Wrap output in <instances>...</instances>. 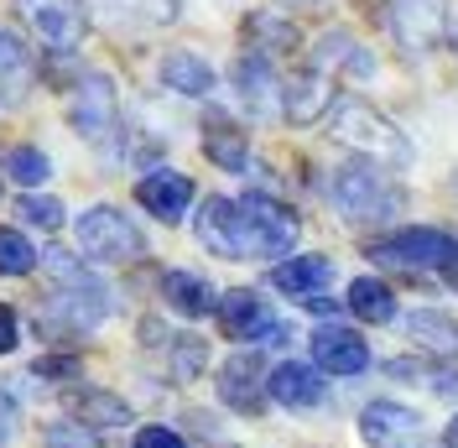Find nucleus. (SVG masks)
<instances>
[{"label": "nucleus", "instance_id": "obj_37", "mask_svg": "<svg viewBox=\"0 0 458 448\" xmlns=\"http://www.w3.org/2000/svg\"><path fill=\"white\" fill-rule=\"evenodd\" d=\"M448 448H458V418H454V427H448Z\"/></svg>", "mask_w": 458, "mask_h": 448}, {"label": "nucleus", "instance_id": "obj_19", "mask_svg": "<svg viewBox=\"0 0 458 448\" xmlns=\"http://www.w3.org/2000/svg\"><path fill=\"white\" fill-rule=\"evenodd\" d=\"M162 84H167L172 94H182V99H208L219 79H214V68H208L199 53H182V47H177V53L162 57Z\"/></svg>", "mask_w": 458, "mask_h": 448}, {"label": "nucleus", "instance_id": "obj_4", "mask_svg": "<svg viewBox=\"0 0 458 448\" xmlns=\"http://www.w3.org/2000/svg\"><path fill=\"white\" fill-rule=\"evenodd\" d=\"M73 235H79L84 255L105 261V266H125V261H141L146 255V235L125 220L114 203H94V209H84L79 224H73Z\"/></svg>", "mask_w": 458, "mask_h": 448}, {"label": "nucleus", "instance_id": "obj_3", "mask_svg": "<svg viewBox=\"0 0 458 448\" xmlns=\"http://www.w3.org/2000/svg\"><path fill=\"white\" fill-rule=\"evenodd\" d=\"M234 229H240V261L256 255H286L297 246V214L266 194L234 198Z\"/></svg>", "mask_w": 458, "mask_h": 448}, {"label": "nucleus", "instance_id": "obj_38", "mask_svg": "<svg viewBox=\"0 0 458 448\" xmlns=\"http://www.w3.org/2000/svg\"><path fill=\"white\" fill-rule=\"evenodd\" d=\"M448 281H454V287H458V261H454V266H448Z\"/></svg>", "mask_w": 458, "mask_h": 448}, {"label": "nucleus", "instance_id": "obj_13", "mask_svg": "<svg viewBox=\"0 0 458 448\" xmlns=\"http://www.w3.org/2000/svg\"><path fill=\"white\" fill-rule=\"evenodd\" d=\"M234 89H240V105L256 115H271L282 105V89H276V68L266 53H245L234 63Z\"/></svg>", "mask_w": 458, "mask_h": 448}, {"label": "nucleus", "instance_id": "obj_1", "mask_svg": "<svg viewBox=\"0 0 458 448\" xmlns=\"http://www.w3.org/2000/svg\"><path fill=\"white\" fill-rule=\"evenodd\" d=\"M328 136L354 146V151H365V162H391V168L411 162V141L396 131V120H386L375 105L354 99V94L328 110Z\"/></svg>", "mask_w": 458, "mask_h": 448}, {"label": "nucleus", "instance_id": "obj_31", "mask_svg": "<svg viewBox=\"0 0 458 448\" xmlns=\"http://www.w3.org/2000/svg\"><path fill=\"white\" fill-rule=\"evenodd\" d=\"M79 412H84V418H99V427H120V422L131 418V412H125V401H114V396H84V401H79Z\"/></svg>", "mask_w": 458, "mask_h": 448}, {"label": "nucleus", "instance_id": "obj_40", "mask_svg": "<svg viewBox=\"0 0 458 448\" xmlns=\"http://www.w3.org/2000/svg\"><path fill=\"white\" fill-rule=\"evenodd\" d=\"M454 47H458V31H454Z\"/></svg>", "mask_w": 458, "mask_h": 448}, {"label": "nucleus", "instance_id": "obj_22", "mask_svg": "<svg viewBox=\"0 0 458 448\" xmlns=\"http://www.w3.org/2000/svg\"><path fill=\"white\" fill-rule=\"evenodd\" d=\"M162 297H167L172 313H182V318H203V313L219 308L214 287H208L199 271H167V277H162Z\"/></svg>", "mask_w": 458, "mask_h": 448}, {"label": "nucleus", "instance_id": "obj_17", "mask_svg": "<svg viewBox=\"0 0 458 448\" xmlns=\"http://www.w3.org/2000/svg\"><path fill=\"white\" fill-rule=\"evenodd\" d=\"M219 396H225V407H234V412H260L266 386H260V360L256 355H234V360H225V370H219Z\"/></svg>", "mask_w": 458, "mask_h": 448}, {"label": "nucleus", "instance_id": "obj_8", "mask_svg": "<svg viewBox=\"0 0 458 448\" xmlns=\"http://www.w3.org/2000/svg\"><path fill=\"white\" fill-rule=\"evenodd\" d=\"M386 22H391V37H396L401 53L417 57L437 47V37L448 27V0H391Z\"/></svg>", "mask_w": 458, "mask_h": 448}, {"label": "nucleus", "instance_id": "obj_18", "mask_svg": "<svg viewBox=\"0 0 458 448\" xmlns=\"http://www.w3.org/2000/svg\"><path fill=\"white\" fill-rule=\"evenodd\" d=\"M199 246L225 261H240V229H234V198H203L199 209Z\"/></svg>", "mask_w": 458, "mask_h": 448}, {"label": "nucleus", "instance_id": "obj_29", "mask_svg": "<svg viewBox=\"0 0 458 448\" xmlns=\"http://www.w3.org/2000/svg\"><path fill=\"white\" fill-rule=\"evenodd\" d=\"M16 220L31 224V229H57V224H63V203L47 198V194H27L16 203Z\"/></svg>", "mask_w": 458, "mask_h": 448}, {"label": "nucleus", "instance_id": "obj_6", "mask_svg": "<svg viewBox=\"0 0 458 448\" xmlns=\"http://www.w3.org/2000/svg\"><path fill=\"white\" fill-rule=\"evenodd\" d=\"M16 16H21L47 47H57V53H73V47L84 42V27H89L84 0H16Z\"/></svg>", "mask_w": 458, "mask_h": 448}, {"label": "nucleus", "instance_id": "obj_15", "mask_svg": "<svg viewBox=\"0 0 458 448\" xmlns=\"http://www.w3.org/2000/svg\"><path fill=\"white\" fill-rule=\"evenodd\" d=\"M328 277H334V261L328 255H292L282 266H271V287L286 292V297H297V303L318 297L328 287Z\"/></svg>", "mask_w": 458, "mask_h": 448}, {"label": "nucleus", "instance_id": "obj_30", "mask_svg": "<svg viewBox=\"0 0 458 448\" xmlns=\"http://www.w3.org/2000/svg\"><path fill=\"white\" fill-rule=\"evenodd\" d=\"M172 370H177V381H193L203 370V360H208V349H203V339H193V334H177L172 339Z\"/></svg>", "mask_w": 458, "mask_h": 448}, {"label": "nucleus", "instance_id": "obj_20", "mask_svg": "<svg viewBox=\"0 0 458 448\" xmlns=\"http://www.w3.org/2000/svg\"><path fill=\"white\" fill-rule=\"evenodd\" d=\"M313 68L318 73H334V68H344V73H354V79H365V73H375V57L349 37V31H323L313 47Z\"/></svg>", "mask_w": 458, "mask_h": 448}, {"label": "nucleus", "instance_id": "obj_35", "mask_svg": "<svg viewBox=\"0 0 458 448\" xmlns=\"http://www.w3.org/2000/svg\"><path fill=\"white\" fill-rule=\"evenodd\" d=\"M16 339H21V323H16V313L0 303V355H11V349H16Z\"/></svg>", "mask_w": 458, "mask_h": 448}, {"label": "nucleus", "instance_id": "obj_27", "mask_svg": "<svg viewBox=\"0 0 458 448\" xmlns=\"http://www.w3.org/2000/svg\"><path fill=\"white\" fill-rule=\"evenodd\" d=\"M37 271V251L21 229H5L0 224V277H31Z\"/></svg>", "mask_w": 458, "mask_h": 448}, {"label": "nucleus", "instance_id": "obj_26", "mask_svg": "<svg viewBox=\"0 0 458 448\" xmlns=\"http://www.w3.org/2000/svg\"><path fill=\"white\" fill-rule=\"evenodd\" d=\"M245 31L256 37V53H276V47H297V27L286 22V16H276V11H256L250 22H245Z\"/></svg>", "mask_w": 458, "mask_h": 448}, {"label": "nucleus", "instance_id": "obj_21", "mask_svg": "<svg viewBox=\"0 0 458 448\" xmlns=\"http://www.w3.org/2000/svg\"><path fill=\"white\" fill-rule=\"evenodd\" d=\"M406 334L417 339L428 355H437V360H458V323L448 313H437V308L406 313Z\"/></svg>", "mask_w": 458, "mask_h": 448}, {"label": "nucleus", "instance_id": "obj_39", "mask_svg": "<svg viewBox=\"0 0 458 448\" xmlns=\"http://www.w3.org/2000/svg\"><path fill=\"white\" fill-rule=\"evenodd\" d=\"M292 5H328V0H292Z\"/></svg>", "mask_w": 458, "mask_h": 448}, {"label": "nucleus", "instance_id": "obj_28", "mask_svg": "<svg viewBox=\"0 0 458 448\" xmlns=\"http://www.w3.org/2000/svg\"><path fill=\"white\" fill-rule=\"evenodd\" d=\"M105 5L120 22H151V27H162V22L177 16V0H105Z\"/></svg>", "mask_w": 458, "mask_h": 448}, {"label": "nucleus", "instance_id": "obj_2", "mask_svg": "<svg viewBox=\"0 0 458 448\" xmlns=\"http://www.w3.org/2000/svg\"><path fill=\"white\" fill-rule=\"evenodd\" d=\"M328 198H334V209H339L344 220H354V224L391 220L401 209V188L380 172V162H344V168L334 172Z\"/></svg>", "mask_w": 458, "mask_h": 448}, {"label": "nucleus", "instance_id": "obj_24", "mask_svg": "<svg viewBox=\"0 0 458 448\" xmlns=\"http://www.w3.org/2000/svg\"><path fill=\"white\" fill-rule=\"evenodd\" d=\"M203 151H208V162H214V168H225V172H245V168H250L245 131H234V125H225V120H208Z\"/></svg>", "mask_w": 458, "mask_h": 448}, {"label": "nucleus", "instance_id": "obj_7", "mask_svg": "<svg viewBox=\"0 0 458 448\" xmlns=\"http://www.w3.org/2000/svg\"><path fill=\"white\" fill-rule=\"evenodd\" d=\"M114 115H120V94H114V79L110 73H84L73 84V99H68V120L84 141H99L114 136Z\"/></svg>", "mask_w": 458, "mask_h": 448}, {"label": "nucleus", "instance_id": "obj_34", "mask_svg": "<svg viewBox=\"0 0 458 448\" xmlns=\"http://www.w3.org/2000/svg\"><path fill=\"white\" fill-rule=\"evenodd\" d=\"M136 448H188V444H182L172 427H141V433H136Z\"/></svg>", "mask_w": 458, "mask_h": 448}, {"label": "nucleus", "instance_id": "obj_14", "mask_svg": "<svg viewBox=\"0 0 458 448\" xmlns=\"http://www.w3.org/2000/svg\"><path fill=\"white\" fill-rule=\"evenodd\" d=\"M266 392L276 396L282 407H318L323 401V370L318 365H302V360H282L271 375H266Z\"/></svg>", "mask_w": 458, "mask_h": 448}, {"label": "nucleus", "instance_id": "obj_25", "mask_svg": "<svg viewBox=\"0 0 458 448\" xmlns=\"http://www.w3.org/2000/svg\"><path fill=\"white\" fill-rule=\"evenodd\" d=\"M0 172L31 194V188H42V183L53 177V162H47V151H37V146H11L5 162H0Z\"/></svg>", "mask_w": 458, "mask_h": 448}, {"label": "nucleus", "instance_id": "obj_33", "mask_svg": "<svg viewBox=\"0 0 458 448\" xmlns=\"http://www.w3.org/2000/svg\"><path fill=\"white\" fill-rule=\"evenodd\" d=\"M21 68H27V47L0 27V79H5V73H21Z\"/></svg>", "mask_w": 458, "mask_h": 448}, {"label": "nucleus", "instance_id": "obj_32", "mask_svg": "<svg viewBox=\"0 0 458 448\" xmlns=\"http://www.w3.org/2000/svg\"><path fill=\"white\" fill-rule=\"evenodd\" d=\"M47 448H99V438H94L89 427H79V422H73V427L53 422V427H47Z\"/></svg>", "mask_w": 458, "mask_h": 448}, {"label": "nucleus", "instance_id": "obj_36", "mask_svg": "<svg viewBox=\"0 0 458 448\" xmlns=\"http://www.w3.org/2000/svg\"><path fill=\"white\" fill-rule=\"evenodd\" d=\"M11 433H16V401H11V396L0 392V444H5Z\"/></svg>", "mask_w": 458, "mask_h": 448}, {"label": "nucleus", "instance_id": "obj_9", "mask_svg": "<svg viewBox=\"0 0 458 448\" xmlns=\"http://www.w3.org/2000/svg\"><path fill=\"white\" fill-rule=\"evenodd\" d=\"M214 313H219V323H225L229 339H245V344H286V339H292V329L276 323L271 308L260 303L256 292H245V287H240V292H225Z\"/></svg>", "mask_w": 458, "mask_h": 448}, {"label": "nucleus", "instance_id": "obj_12", "mask_svg": "<svg viewBox=\"0 0 458 448\" xmlns=\"http://www.w3.org/2000/svg\"><path fill=\"white\" fill-rule=\"evenodd\" d=\"M313 365L328 370V375H360L370 365V344L354 334V329H339V323H323L313 334Z\"/></svg>", "mask_w": 458, "mask_h": 448}, {"label": "nucleus", "instance_id": "obj_10", "mask_svg": "<svg viewBox=\"0 0 458 448\" xmlns=\"http://www.w3.org/2000/svg\"><path fill=\"white\" fill-rule=\"evenodd\" d=\"M360 433L370 448H422V438H428L422 412H411L401 401H370L360 412Z\"/></svg>", "mask_w": 458, "mask_h": 448}, {"label": "nucleus", "instance_id": "obj_5", "mask_svg": "<svg viewBox=\"0 0 458 448\" xmlns=\"http://www.w3.org/2000/svg\"><path fill=\"white\" fill-rule=\"evenodd\" d=\"M370 255L380 266H406V271H448L458 261V240L443 229H396L375 240Z\"/></svg>", "mask_w": 458, "mask_h": 448}, {"label": "nucleus", "instance_id": "obj_11", "mask_svg": "<svg viewBox=\"0 0 458 448\" xmlns=\"http://www.w3.org/2000/svg\"><path fill=\"white\" fill-rule=\"evenodd\" d=\"M136 198H141L146 214H157L162 224H177L188 214V203H193V177L177 168H157L136 183Z\"/></svg>", "mask_w": 458, "mask_h": 448}, {"label": "nucleus", "instance_id": "obj_16", "mask_svg": "<svg viewBox=\"0 0 458 448\" xmlns=\"http://www.w3.org/2000/svg\"><path fill=\"white\" fill-rule=\"evenodd\" d=\"M282 110H286V120H297V125H308V120H318L323 110H334V89H328V73L308 68V73L286 79V84H282Z\"/></svg>", "mask_w": 458, "mask_h": 448}, {"label": "nucleus", "instance_id": "obj_23", "mask_svg": "<svg viewBox=\"0 0 458 448\" xmlns=\"http://www.w3.org/2000/svg\"><path fill=\"white\" fill-rule=\"evenodd\" d=\"M349 313L365 323H391L396 318V292L380 277H354L349 281Z\"/></svg>", "mask_w": 458, "mask_h": 448}]
</instances>
